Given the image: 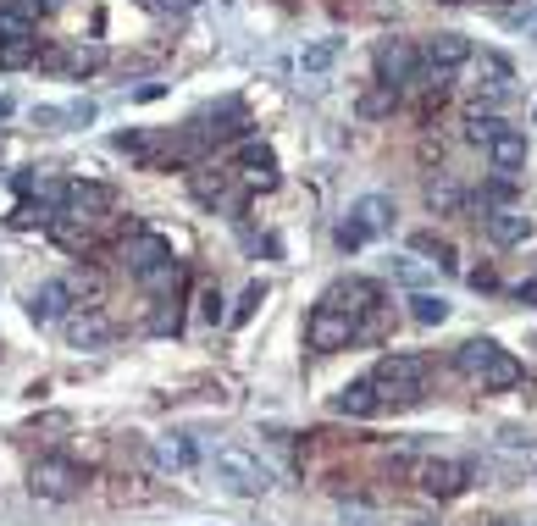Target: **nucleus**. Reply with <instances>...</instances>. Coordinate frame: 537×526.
<instances>
[{
    "label": "nucleus",
    "mask_w": 537,
    "mask_h": 526,
    "mask_svg": "<svg viewBox=\"0 0 537 526\" xmlns=\"http://www.w3.org/2000/svg\"><path fill=\"white\" fill-rule=\"evenodd\" d=\"M421 383H427V360H421V355H382L377 371H371V388H377V399H382V405H394V410L416 405V399H421Z\"/></svg>",
    "instance_id": "f257e3e1"
},
{
    "label": "nucleus",
    "mask_w": 537,
    "mask_h": 526,
    "mask_svg": "<svg viewBox=\"0 0 537 526\" xmlns=\"http://www.w3.org/2000/svg\"><path fill=\"white\" fill-rule=\"evenodd\" d=\"M216 482H222L227 493H239V499H261V493H272V466H266L261 455H250V449H239V443H227V449H216Z\"/></svg>",
    "instance_id": "f03ea898"
},
{
    "label": "nucleus",
    "mask_w": 537,
    "mask_h": 526,
    "mask_svg": "<svg viewBox=\"0 0 537 526\" xmlns=\"http://www.w3.org/2000/svg\"><path fill=\"white\" fill-rule=\"evenodd\" d=\"M28 488H34V499H50V504H67L84 493V466L67 455H45L34 471H28Z\"/></svg>",
    "instance_id": "7ed1b4c3"
},
{
    "label": "nucleus",
    "mask_w": 537,
    "mask_h": 526,
    "mask_svg": "<svg viewBox=\"0 0 537 526\" xmlns=\"http://www.w3.org/2000/svg\"><path fill=\"white\" fill-rule=\"evenodd\" d=\"M355 333H360V322L355 316H344V311H327V305H316L311 316H305V344L311 349H349L355 344Z\"/></svg>",
    "instance_id": "20e7f679"
},
{
    "label": "nucleus",
    "mask_w": 537,
    "mask_h": 526,
    "mask_svg": "<svg viewBox=\"0 0 537 526\" xmlns=\"http://www.w3.org/2000/svg\"><path fill=\"white\" fill-rule=\"evenodd\" d=\"M371 61H377V84H388V89L410 84V78L421 72V50L410 45V39H382Z\"/></svg>",
    "instance_id": "39448f33"
},
{
    "label": "nucleus",
    "mask_w": 537,
    "mask_h": 526,
    "mask_svg": "<svg viewBox=\"0 0 537 526\" xmlns=\"http://www.w3.org/2000/svg\"><path fill=\"white\" fill-rule=\"evenodd\" d=\"M111 205H117V194L106 189V183H67V194H61V216H72V222H95V216H106Z\"/></svg>",
    "instance_id": "423d86ee"
},
{
    "label": "nucleus",
    "mask_w": 537,
    "mask_h": 526,
    "mask_svg": "<svg viewBox=\"0 0 537 526\" xmlns=\"http://www.w3.org/2000/svg\"><path fill=\"white\" fill-rule=\"evenodd\" d=\"M466 482H471V471L460 466V460H421L416 466V488L427 493V499H454Z\"/></svg>",
    "instance_id": "0eeeda50"
},
{
    "label": "nucleus",
    "mask_w": 537,
    "mask_h": 526,
    "mask_svg": "<svg viewBox=\"0 0 537 526\" xmlns=\"http://www.w3.org/2000/svg\"><path fill=\"white\" fill-rule=\"evenodd\" d=\"M122 261H128V272H133V277H144V272H156L161 261H172V244L161 239V233L133 228L128 239H122Z\"/></svg>",
    "instance_id": "6e6552de"
},
{
    "label": "nucleus",
    "mask_w": 537,
    "mask_h": 526,
    "mask_svg": "<svg viewBox=\"0 0 537 526\" xmlns=\"http://www.w3.org/2000/svg\"><path fill=\"white\" fill-rule=\"evenodd\" d=\"M322 305H327V311H344V316H355V322H360V316L377 305V283H366V277H338V283L322 294Z\"/></svg>",
    "instance_id": "1a4fd4ad"
},
{
    "label": "nucleus",
    "mask_w": 537,
    "mask_h": 526,
    "mask_svg": "<svg viewBox=\"0 0 537 526\" xmlns=\"http://www.w3.org/2000/svg\"><path fill=\"white\" fill-rule=\"evenodd\" d=\"M394 200L388 194H360L355 205H349V222H355L366 239H382V233H394Z\"/></svg>",
    "instance_id": "9d476101"
},
{
    "label": "nucleus",
    "mask_w": 537,
    "mask_h": 526,
    "mask_svg": "<svg viewBox=\"0 0 537 526\" xmlns=\"http://www.w3.org/2000/svg\"><path fill=\"white\" fill-rule=\"evenodd\" d=\"M61 327H67V344L72 349H106L111 344V322L89 305V311H67L61 316Z\"/></svg>",
    "instance_id": "9b49d317"
},
{
    "label": "nucleus",
    "mask_w": 537,
    "mask_h": 526,
    "mask_svg": "<svg viewBox=\"0 0 537 526\" xmlns=\"http://www.w3.org/2000/svg\"><path fill=\"white\" fill-rule=\"evenodd\" d=\"M482 233H488L499 250H515V244L532 239V216L515 211V205H510V211H482Z\"/></svg>",
    "instance_id": "f8f14e48"
},
{
    "label": "nucleus",
    "mask_w": 537,
    "mask_h": 526,
    "mask_svg": "<svg viewBox=\"0 0 537 526\" xmlns=\"http://www.w3.org/2000/svg\"><path fill=\"white\" fill-rule=\"evenodd\" d=\"M488 156H493V172H504V178H510V172H521V167H526L532 144H526V133H521V128H510V122H504V128L493 133Z\"/></svg>",
    "instance_id": "ddd939ff"
},
{
    "label": "nucleus",
    "mask_w": 537,
    "mask_h": 526,
    "mask_svg": "<svg viewBox=\"0 0 537 526\" xmlns=\"http://www.w3.org/2000/svg\"><path fill=\"white\" fill-rule=\"evenodd\" d=\"M67 305H72V294H67V283H61V277H50V283H39L34 294H28V316H34L39 327L61 322V316H67Z\"/></svg>",
    "instance_id": "4468645a"
},
{
    "label": "nucleus",
    "mask_w": 537,
    "mask_h": 526,
    "mask_svg": "<svg viewBox=\"0 0 537 526\" xmlns=\"http://www.w3.org/2000/svg\"><path fill=\"white\" fill-rule=\"evenodd\" d=\"M421 61H427L432 72H454V67H466V61H471V39H466V34H438L427 50H421Z\"/></svg>",
    "instance_id": "2eb2a0df"
},
{
    "label": "nucleus",
    "mask_w": 537,
    "mask_h": 526,
    "mask_svg": "<svg viewBox=\"0 0 537 526\" xmlns=\"http://www.w3.org/2000/svg\"><path fill=\"white\" fill-rule=\"evenodd\" d=\"M333 410H338V416H355V421L377 416V410H382V399H377V388H371V377H366V383L338 388V394H333Z\"/></svg>",
    "instance_id": "dca6fc26"
},
{
    "label": "nucleus",
    "mask_w": 537,
    "mask_h": 526,
    "mask_svg": "<svg viewBox=\"0 0 537 526\" xmlns=\"http://www.w3.org/2000/svg\"><path fill=\"white\" fill-rule=\"evenodd\" d=\"M194 460H200V449H194L189 432H172V438H156V466L161 471H189Z\"/></svg>",
    "instance_id": "f3484780"
},
{
    "label": "nucleus",
    "mask_w": 537,
    "mask_h": 526,
    "mask_svg": "<svg viewBox=\"0 0 537 526\" xmlns=\"http://www.w3.org/2000/svg\"><path fill=\"white\" fill-rule=\"evenodd\" d=\"M239 167H244V178L261 183V189H272V183H277V156L266 150V144H255V139L239 150Z\"/></svg>",
    "instance_id": "a211bd4d"
},
{
    "label": "nucleus",
    "mask_w": 537,
    "mask_h": 526,
    "mask_svg": "<svg viewBox=\"0 0 537 526\" xmlns=\"http://www.w3.org/2000/svg\"><path fill=\"white\" fill-rule=\"evenodd\" d=\"M482 388H493V394H504V388H515L521 383V360L510 355V349H499V355L488 360V366H482V377H477Z\"/></svg>",
    "instance_id": "6ab92c4d"
},
{
    "label": "nucleus",
    "mask_w": 537,
    "mask_h": 526,
    "mask_svg": "<svg viewBox=\"0 0 537 526\" xmlns=\"http://www.w3.org/2000/svg\"><path fill=\"white\" fill-rule=\"evenodd\" d=\"M493 355H499V344H493V338H466V344L454 349V366L466 371V377H482V366H488Z\"/></svg>",
    "instance_id": "aec40b11"
},
{
    "label": "nucleus",
    "mask_w": 537,
    "mask_h": 526,
    "mask_svg": "<svg viewBox=\"0 0 537 526\" xmlns=\"http://www.w3.org/2000/svg\"><path fill=\"white\" fill-rule=\"evenodd\" d=\"M394 106H399V89L377 84V89H366V95L355 100V117L360 122H377V117H394Z\"/></svg>",
    "instance_id": "412c9836"
},
{
    "label": "nucleus",
    "mask_w": 537,
    "mask_h": 526,
    "mask_svg": "<svg viewBox=\"0 0 537 526\" xmlns=\"http://www.w3.org/2000/svg\"><path fill=\"white\" fill-rule=\"evenodd\" d=\"M189 189H194V200H200V205H222L227 189H233V172H194Z\"/></svg>",
    "instance_id": "4be33fe9"
},
{
    "label": "nucleus",
    "mask_w": 537,
    "mask_h": 526,
    "mask_svg": "<svg viewBox=\"0 0 537 526\" xmlns=\"http://www.w3.org/2000/svg\"><path fill=\"white\" fill-rule=\"evenodd\" d=\"M100 67H106V45H78L67 61H61L67 78H89V72H100Z\"/></svg>",
    "instance_id": "5701e85b"
},
{
    "label": "nucleus",
    "mask_w": 537,
    "mask_h": 526,
    "mask_svg": "<svg viewBox=\"0 0 537 526\" xmlns=\"http://www.w3.org/2000/svg\"><path fill=\"white\" fill-rule=\"evenodd\" d=\"M410 316H416L421 327H443L449 322V299L443 294H410Z\"/></svg>",
    "instance_id": "b1692460"
},
{
    "label": "nucleus",
    "mask_w": 537,
    "mask_h": 526,
    "mask_svg": "<svg viewBox=\"0 0 537 526\" xmlns=\"http://www.w3.org/2000/svg\"><path fill=\"white\" fill-rule=\"evenodd\" d=\"M50 239H56L61 250H78V255L89 250V228L84 222H72V216H50Z\"/></svg>",
    "instance_id": "393cba45"
},
{
    "label": "nucleus",
    "mask_w": 537,
    "mask_h": 526,
    "mask_svg": "<svg viewBox=\"0 0 537 526\" xmlns=\"http://www.w3.org/2000/svg\"><path fill=\"white\" fill-rule=\"evenodd\" d=\"M410 250L416 255H432V261H438V272H454V244L449 239H438V233H416V239H410Z\"/></svg>",
    "instance_id": "a878e982"
},
{
    "label": "nucleus",
    "mask_w": 537,
    "mask_h": 526,
    "mask_svg": "<svg viewBox=\"0 0 537 526\" xmlns=\"http://www.w3.org/2000/svg\"><path fill=\"white\" fill-rule=\"evenodd\" d=\"M427 205H432L438 216H454L460 205H466V189H460V183H449V178H438V183L427 189Z\"/></svg>",
    "instance_id": "bb28decb"
},
{
    "label": "nucleus",
    "mask_w": 537,
    "mask_h": 526,
    "mask_svg": "<svg viewBox=\"0 0 537 526\" xmlns=\"http://www.w3.org/2000/svg\"><path fill=\"white\" fill-rule=\"evenodd\" d=\"M338 39H316V45H305V56H299V72H327L338 61Z\"/></svg>",
    "instance_id": "cd10ccee"
},
{
    "label": "nucleus",
    "mask_w": 537,
    "mask_h": 526,
    "mask_svg": "<svg viewBox=\"0 0 537 526\" xmlns=\"http://www.w3.org/2000/svg\"><path fill=\"white\" fill-rule=\"evenodd\" d=\"M482 78H488V84H482L488 95H504L515 72H510V61H504V56H493V50H488V56H482Z\"/></svg>",
    "instance_id": "c85d7f7f"
},
{
    "label": "nucleus",
    "mask_w": 537,
    "mask_h": 526,
    "mask_svg": "<svg viewBox=\"0 0 537 526\" xmlns=\"http://www.w3.org/2000/svg\"><path fill=\"white\" fill-rule=\"evenodd\" d=\"M499 128H504V122L493 117V111H471V117H466V139L471 144H493V133H499Z\"/></svg>",
    "instance_id": "c756f323"
},
{
    "label": "nucleus",
    "mask_w": 537,
    "mask_h": 526,
    "mask_svg": "<svg viewBox=\"0 0 537 526\" xmlns=\"http://www.w3.org/2000/svg\"><path fill=\"white\" fill-rule=\"evenodd\" d=\"M39 56V34L34 39H12V45H0V67H28Z\"/></svg>",
    "instance_id": "7c9ffc66"
},
{
    "label": "nucleus",
    "mask_w": 537,
    "mask_h": 526,
    "mask_svg": "<svg viewBox=\"0 0 537 526\" xmlns=\"http://www.w3.org/2000/svg\"><path fill=\"white\" fill-rule=\"evenodd\" d=\"M482 200H488L493 211H510V205H515V178H504V172H499V178H488V189H482Z\"/></svg>",
    "instance_id": "2f4dec72"
},
{
    "label": "nucleus",
    "mask_w": 537,
    "mask_h": 526,
    "mask_svg": "<svg viewBox=\"0 0 537 526\" xmlns=\"http://www.w3.org/2000/svg\"><path fill=\"white\" fill-rule=\"evenodd\" d=\"M139 283H144V288H156V294H161V288H178V283H183V266H178V261H161L156 272H144Z\"/></svg>",
    "instance_id": "473e14b6"
},
{
    "label": "nucleus",
    "mask_w": 537,
    "mask_h": 526,
    "mask_svg": "<svg viewBox=\"0 0 537 526\" xmlns=\"http://www.w3.org/2000/svg\"><path fill=\"white\" fill-rule=\"evenodd\" d=\"M261 299H266V283H250V288H244V299H239V311H233V322H250V316L261 311Z\"/></svg>",
    "instance_id": "72a5a7b5"
},
{
    "label": "nucleus",
    "mask_w": 537,
    "mask_h": 526,
    "mask_svg": "<svg viewBox=\"0 0 537 526\" xmlns=\"http://www.w3.org/2000/svg\"><path fill=\"white\" fill-rule=\"evenodd\" d=\"M6 12H12L17 23H28V28H34L39 17H45V0H6Z\"/></svg>",
    "instance_id": "f704fd0d"
},
{
    "label": "nucleus",
    "mask_w": 537,
    "mask_h": 526,
    "mask_svg": "<svg viewBox=\"0 0 537 526\" xmlns=\"http://www.w3.org/2000/svg\"><path fill=\"white\" fill-rule=\"evenodd\" d=\"M0 39H6V45H12V39H34V28H28V23H17V17L6 12V6H0Z\"/></svg>",
    "instance_id": "c9c22d12"
},
{
    "label": "nucleus",
    "mask_w": 537,
    "mask_h": 526,
    "mask_svg": "<svg viewBox=\"0 0 537 526\" xmlns=\"http://www.w3.org/2000/svg\"><path fill=\"white\" fill-rule=\"evenodd\" d=\"M200 316H205V322H227V311H222V294H216V288H205V294H200Z\"/></svg>",
    "instance_id": "e433bc0d"
},
{
    "label": "nucleus",
    "mask_w": 537,
    "mask_h": 526,
    "mask_svg": "<svg viewBox=\"0 0 537 526\" xmlns=\"http://www.w3.org/2000/svg\"><path fill=\"white\" fill-rule=\"evenodd\" d=\"M122 156H150V133H117Z\"/></svg>",
    "instance_id": "4c0bfd02"
},
{
    "label": "nucleus",
    "mask_w": 537,
    "mask_h": 526,
    "mask_svg": "<svg viewBox=\"0 0 537 526\" xmlns=\"http://www.w3.org/2000/svg\"><path fill=\"white\" fill-rule=\"evenodd\" d=\"M333 239H338V250H360V244H366V233H360L355 222H338V233H333Z\"/></svg>",
    "instance_id": "58836bf2"
},
{
    "label": "nucleus",
    "mask_w": 537,
    "mask_h": 526,
    "mask_svg": "<svg viewBox=\"0 0 537 526\" xmlns=\"http://www.w3.org/2000/svg\"><path fill=\"white\" fill-rule=\"evenodd\" d=\"M61 122H67L61 106H34V128H61Z\"/></svg>",
    "instance_id": "ea45409f"
},
{
    "label": "nucleus",
    "mask_w": 537,
    "mask_h": 526,
    "mask_svg": "<svg viewBox=\"0 0 537 526\" xmlns=\"http://www.w3.org/2000/svg\"><path fill=\"white\" fill-rule=\"evenodd\" d=\"M61 111H67V122H78V128L95 122V100H72V106H61Z\"/></svg>",
    "instance_id": "a19ab883"
},
{
    "label": "nucleus",
    "mask_w": 537,
    "mask_h": 526,
    "mask_svg": "<svg viewBox=\"0 0 537 526\" xmlns=\"http://www.w3.org/2000/svg\"><path fill=\"white\" fill-rule=\"evenodd\" d=\"M144 6H150V12H194V6H200V0H144Z\"/></svg>",
    "instance_id": "79ce46f5"
},
{
    "label": "nucleus",
    "mask_w": 537,
    "mask_h": 526,
    "mask_svg": "<svg viewBox=\"0 0 537 526\" xmlns=\"http://www.w3.org/2000/svg\"><path fill=\"white\" fill-rule=\"evenodd\" d=\"M471 288H482V294L499 288V272H493V266H477V272H471Z\"/></svg>",
    "instance_id": "37998d69"
},
{
    "label": "nucleus",
    "mask_w": 537,
    "mask_h": 526,
    "mask_svg": "<svg viewBox=\"0 0 537 526\" xmlns=\"http://www.w3.org/2000/svg\"><path fill=\"white\" fill-rule=\"evenodd\" d=\"M394 272L405 277V283H427V266H416V261H399Z\"/></svg>",
    "instance_id": "c03bdc74"
},
{
    "label": "nucleus",
    "mask_w": 537,
    "mask_h": 526,
    "mask_svg": "<svg viewBox=\"0 0 537 526\" xmlns=\"http://www.w3.org/2000/svg\"><path fill=\"white\" fill-rule=\"evenodd\" d=\"M515 299H521V305H537V283H521V288H515Z\"/></svg>",
    "instance_id": "a18cd8bd"
},
{
    "label": "nucleus",
    "mask_w": 537,
    "mask_h": 526,
    "mask_svg": "<svg viewBox=\"0 0 537 526\" xmlns=\"http://www.w3.org/2000/svg\"><path fill=\"white\" fill-rule=\"evenodd\" d=\"M6 117H12V100H6V95H0V122H6Z\"/></svg>",
    "instance_id": "49530a36"
},
{
    "label": "nucleus",
    "mask_w": 537,
    "mask_h": 526,
    "mask_svg": "<svg viewBox=\"0 0 537 526\" xmlns=\"http://www.w3.org/2000/svg\"><path fill=\"white\" fill-rule=\"evenodd\" d=\"M349 526H382V521H349Z\"/></svg>",
    "instance_id": "de8ad7c7"
},
{
    "label": "nucleus",
    "mask_w": 537,
    "mask_h": 526,
    "mask_svg": "<svg viewBox=\"0 0 537 526\" xmlns=\"http://www.w3.org/2000/svg\"><path fill=\"white\" fill-rule=\"evenodd\" d=\"M443 6H466V0H443Z\"/></svg>",
    "instance_id": "09e8293b"
},
{
    "label": "nucleus",
    "mask_w": 537,
    "mask_h": 526,
    "mask_svg": "<svg viewBox=\"0 0 537 526\" xmlns=\"http://www.w3.org/2000/svg\"><path fill=\"white\" fill-rule=\"evenodd\" d=\"M45 6H67V0H45Z\"/></svg>",
    "instance_id": "8fccbe9b"
},
{
    "label": "nucleus",
    "mask_w": 537,
    "mask_h": 526,
    "mask_svg": "<svg viewBox=\"0 0 537 526\" xmlns=\"http://www.w3.org/2000/svg\"><path fill=\"white\" fill-rule=\"evenodd\" d=\"M410 526H432V521H410Z\"/></svg>",
    "instance_id": "3c124183"
},
{
    "label": "nucleus",
    "mask_w": 537,
    "mask_h": 526,
    "mask_svg": "<svg viewBox=\"0 0 537 526\" xmlns=\"http://www.w3.org/2000/svg\"><path fill=\"white\" fill-rule=\"evenodd\" d=\"M493 526H515V521H493Z\"/></svg>",
    "instance_id": "603ef678"
},
{
    "label": "nucleus",
    "mask_w": 537,
    "mask_h": 526,
    "mask_svg": "<svg viewBox=\"0 0 537 526\" xmlns=\"http://www.w3.org/2000/svg\"><path fill=\"white\" fill-rule=\"evenodd\" d=\"M532 128H537V111H532Z\"/></svg>",
    "instance_id": "864d4df0"
}]
</instances>
